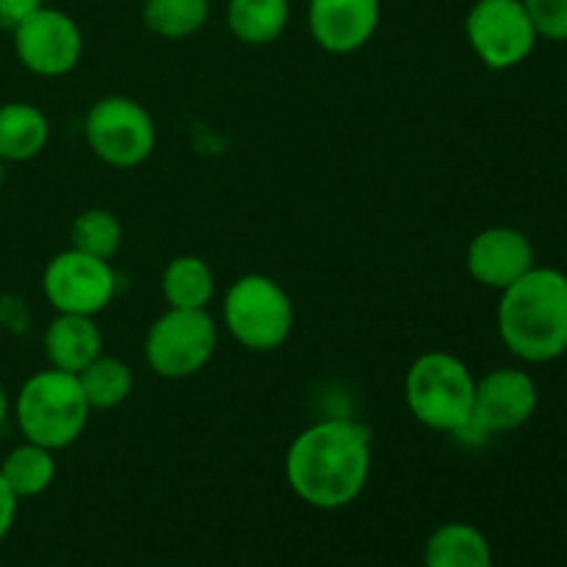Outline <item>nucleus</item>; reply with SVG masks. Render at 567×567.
Masks as SVG:
<instances>
[{
	"mask_svg": "<svg viewBox=\"0 0 567 567\" xmlns=\"http://www.w3.org/2000/svg\"><path fill=\"white\" fill-rule=\"evenodd\" d=\"M537 37L567 42V0H524Z\"/></svg>",
	"mask_w": 567,
	"mask_h": 567,
	"instance_id": "23",
	"label": "nucleus"
},
{
	"mask_svg": "<svg viewBox=\"0 0 567 567\" xmlns=\"http://www.w3.org/2000/svg\"><path fill=\"white\" fill-rule=\"evenodd\" d=\"M3 183H6V164L0 161V188H3Z\"/></svg>",
	"mask_w": 567,
	"mask_h": 567,
	"instance_id": "27",
	"label": "nucleus"
},
{
	"mask_svg": "<svg viewBox=\"0 0 567 567\" xmlns=\"http://www.w3.org/2000/svg\"><path fill=\"white\" fill-rule=\"evenodd\" d=\"M465 266L480 286L502 293L535 269V244L518 227H487L471 238Z\"/></svg>",
	"mask_w": 567,
	"mask_h": 567,
	"instance_id": "12",
	"label": "nucleus"
},
{
	"mask_svg": "<svg viewBox=\"0 0 567 567\" xmlns=\"http://www.w3.org/2000/svg\"><path fill=\"white\" fill-rule=\"evenodd\" d=\"M42 291L55 313L97 319L120 293V275L111 260L70 247L48 260L42 271Z\"/></svg>",
	"mask_w": 567,
	"mask_h": 567,
	"instance_id": "8",
	"label": "nucleus"
},
{
	"mask_svg": "<svg viewBox=\"0 0 567 567\" xmlns=\"http://www.w3.org/2000/svg\"><path fill=\"white\" fill-rule=\"evenodd\" d=\"M221 319L233 341L249 352H275L293 332V302L269 275H244L227 288Z\"/></svg>",
	"mask_w": 567,
	"mask_h": 567,
	"instance_id": "5",
	"label": "nucleus"
},
{
	"mask_svg": "<svg viewBox=\"0 0 567 567\" xmlns=\"http://www.w3.org/2000/svg\"><path fill=\"white\" fill-rule=\"evenodd\" d=\"M476 377L452 352H424L404 374V404L421 426L463 437L474 413Z\"/></svg>",
	"mask_w": 567,
	"mask_h": 567,
	"instance_id": "3",
	"label": "nucleus"
},
{
	"mask_svg": "<svg viewBox=\"0 0 567 567\" xmlns=\"http://www.w3.org/2000/svg\"><path fill=\"white\" fill-rule=\"evenodd\" d=\"M227 28L249 48L271 44L286 33L291 20L288 0H227Z\"/></svg>",
	"mask_w": 567,
	"mask_h": 567,
	"instance_id": "18",
	"label": "nucleus"
},
{
	"mask_svg": "<svg viewBox=\"0 0 567 567\" xmlns=\"http://www.w3.org/2000/svg\"><path fill=\"white\" fill-rule=\"evenodd\" d=\"M17 507H20V498L11 493V487L6 485L3 474H0V543L9 537L11 526L17 520Z\"/></svg>",
	"mask_w": 567,
	"mask_h": 567,
	"instance_id": "25",
	"label": "nucleus"
},
{
	"mask_svg": "<svg viewBox=\"0 0 567 567\" xmlns=\"http://www.w3.org/2000/svg\"><path fill=\"white\" fill-rule=\"evenodd\" d=\"M89 150L114 169H136L153 155L158 131L150 111L125 94L94 100L83 122Z\"/></svg>",
	"mask_w": 567,
	"mask_h": 567,
	"instance_id": "6",
	"label": "nucleus"
},
{
	"mask_svg": "<svg viewBox=\"0 0 567 567\" xmlns=\"http://www.w3.org/2000/svg\"><path fill=\"white\" fill-rule=\"evenodd\" d=\"M122 221L114 210L109 208H89L72 219L70 227V247L81 252L94 255V258L111 260L122 247Z\"/></svg>",
	"mask_w": 567,
	"mask_h": 567,
	"instance_id": "22",
	"label": "nucleus"
},
{
	"mask_svg": "<svg viewBox=\"0 0 567 567\" xmlns=\"http://www.w3.org/2000/svg\"><path fill=\"white\" fill-rule=\"evenodd\" d=\"M14 55L31 75H70L83 59V31L66 11L42 6L11 31Z\"/></svg>",
	"mask_w": 567,
	"mask_h": 567,
	"instance_id": "10",
	"label": "nucleus"
},
{
	"mask_svg": "<svg viewBox=\"0 0 567 567\" xmlns=\"http://www.w3.org/2000/svg\"><path fill=\"white\" fill-rule=\"evenodd\" d=\"M11 415V402H9V393H6L3 382H0V430H3V424L9 421Z\"/></svg>",
	"mask_w": 567,
	"mask_h": 567,
	"instance_id": "26",
	"label": "nucleus"
},
{
	"mask_svg": "<svg viewBox=\"0 0 567 567\" xmlns=\"http://www.w3.org/2000/svg\"><path fill=\"white\" fill-rule=\"evenodd\" d=\"M219 330L208 310L166 308L144 338V360L164 380H188L214 360Z\"/></svg>",
	"mask_w": 567,
	"mask_h": 567,
	"instance_id": "7",
	"label": "nucleus"
},
{
	"mask_svg": "<svg viewBox=\"0 0 567 567\" xmlns=\"http://www.w3.org/2000/svg\"><path fill=\"white\" fill-rule=\"evenodd\" d=\"M424 567H493V548L476 526H437L424 546Z\"/></svg>",
	"mask_w": 567,
	"mask_h": 567,
	"instance_id": "16",
	"label": "nucleus"
},
{
	"mask_svg": "<svg viewBox=\"0 0 567 567\" xmlns=\"http://www.w3.org/2000/svg\"><path fill=\"white\" fill-rule=\"evenodd\" d=\"M50 142V122L42 109L25 100L0 105V161L25 164L33 161Z\"/></svg>",
	"mask_w": 567,
	"mask_h": 567,
	"instance_id": "15",
	"label": "nucleus"
},
{
	"mask_svg": "<svg viewBox=\"0 0 567 567\" xmlns=\"http://www.w3.org/2000/svg\"><path fill=\"white\" fill-rule=\"evenodd\" d=\"M210 17L208 0H144L142 20L155 37L188 39L205 28Z\"/></svg>",
	"mask_w": 567,
	"mask_h": 567,
	"instance_id": "21",
	"label": "nucleus"
},
{
	"mask_svg": "<svg viewBox=\"0 0 567 567\" xmlns=\"http://www.w3.org/2000/svg\"><path fill=\"white\" fill-rule=\"evenodd\" d=\"M81 391L86 396L89 408L94 410H114L127 402L133 393V371L125 360L114 358V354H100L97 360L86 365L78 374Z\"/></svg>",
	"mask_w": 567,
	"mask_h": 567,
	"instance_id": "20",
	"label": "nucleus"
},
{
	"mask_svg": "<svg viewBox=\"0 0 567 567\" xmlns=\"http://www.w3.org/2000/svg\"><path fill=\"white\" fill-rule=\"evenodd\" d=\"M498 336L524 363H551L567 352V275L535 266L504 288L498 299Z\"/></svg>",
	"mask_w": 567,
	"mask_h": 567,
	"instance_id": "2",
	"label": "nucleus"
},
{
	"mask_svg": "<svg viewBox=\"0 0 567 567\" xmlns=\"http://www.w3.org/2000/svg\"><path fill=\"white\" fill-rule=\"evenodd\" d=\"M42 347L50 369L78 377L92 360L103 354V330L94 316L55 313V319L44 330Z\"/></svg>",
	"mask_w": 567,
	"mask_h": 567,
	"instance_id": "14",
	"label": "nucleus"
},
{
	"mask_svg": "<svg viewBox=\"0 0 567 567\" xmlns=\"http://www.w3.org/2000/svg\"><path fill=\"white\" fill-rule=\"evenodd\" d=\"M374 435L352 419L310 424L291 441L286 480L299 502L313 509H343L360 498L374 463Z\"/></svg>",
	"mask_w": 567,
	"mask_h": 567,
	"instance_id": "1",
	"label": "nucleus"
},
{
	"mask_svg": "<svg viewBox=\"0 0 567 567\" xmlns=\"http://www.w3.org/2000/svg\"><path fill=\"white\" fill-rule=\"evenodd\" d=\"M465 37L476 59L496 72L524 64L540 39L524 0H476L465 17Z\"/></svg>",
	"mask_w": 567,
	"mask_h": 567,
	"instance_id": "9",
	"label": "nucleus"
},
{
	"mask_svg": "<svg viewBox=\"0 0 567 567\" xmlns=\"http://www.w3.org/2000/svg\"><path fill=\"white\" fill-rule=\"evenodd\" d=\"M55 452L37 446L31 441H22L20 446L11 449L0 463V474H3L6 485L11 487L17 498H37L55 482Z\"/></svg>",
	"mask_w": 567,
	"mask_h": 567,
	"instance_id": "19",
	"label": "nucleus"
},
{
	"mask_svg": "<svg viewBox=\"0 0 567 567\" xmlns=\"http://www.w3.org/2000/svg\"><path fill=\"white\" fill-rule=\"evenodd\" d=\"M382 20L380 0H310L308 28L324 53L349 55L374 39Z\"/></svg>",
	"mask_w": 567,
	"mask_h": 567,
	"instance_id": "13",
	"label": "nucleus"
},
{
	"mask_svg": "<svg viewBox=\"0 0 567 567\" xmlns=\"http://www.w3.org/2000/svg\"><path fill=\"white\" fill-rule=\"evenodd\" d=\"M44 0H0V31H14L22 20L39 11Z\"/></svg>",
	"mask_w": 567,
	"mask_h": 567,
	"instance_id": "24",
	"label": "nucleus"
},
{
	"mask_svg": "<svg viewBox=\"0 0 567 567\" xmlns=\"http://www.w3.org/2000/svg\"><path fill=\"white\" fill-rule=\"evenodd\" d=\"M14 419L25 441L59 452L86 432L92 408L75 374L48 365L22 382L14 399Z\"/></svg>",
	"mask_w": 567,
	"mask_h": 567,
	"instance_id": "4",
	"label": "nucleus"
},
{
	"mask_svg": "<svg viewBox=\"0 0 567 567\" xmlns=\"http://www.w3.org/2000/svg\"><path fill=\"white\" fill-rule=\"evenodd\" d=\"M540 393L537 382L524 369H493L476 380L474 413L463 437L485 441L491 435L515 432L535 415Z\"/></svg>",
	"mask_w": 567,
	"mask_h": 567,
	"instance_id": "11",
	"label": "nucleus"
},
{
	"mask_svg": "<svg viewBox=\"0 0 567 567\" xmlns=\"http://www.w3.org/2000/svg\"><path fill=\"white\" fill-rule=\"evenodd\" d=\"M161 293L166 308L208 310L216 293L214 269L199 255H177L161 275Z\"/></svg>",
	"mask_w": 567,
	"mask_h": 567,
	"instance_id": "17",
	"label": "nucleus"
}]
</instances>
